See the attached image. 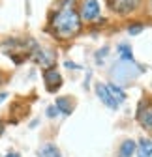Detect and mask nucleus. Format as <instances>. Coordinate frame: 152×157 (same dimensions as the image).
<instances>
[{"mask_svg":"<svg viewBox=\"0 0 152 157\" xmlns=\"http://www.w3.org/2000/svg\"><path fill=\"white\" fill-rule=\"evenodd\" d=\"M118 52H120V58L124 62H134V52H131L130 45H126V43L118 45Z\"/></svg>","mask_w":152,"mask_h":157,"instance_id":"13","label":"nucleus"},{"mask_svg":"<svg viewBox=\"0 0 152 157\" xmlns=\"http://www.w3.org/2000/svg\"><path fill=\"white\" fill-rule=\"evenodd\" d=\"M96 94L100 95V99H102V103L103 105H107L109 109H118V103L113 99V95H111V92H109V88H107V84H96Z\"/></svg>","mask_w":152,"mask_h":157,"instance_id":"7","label":"nucleus"},{"mask_svg":"<svg viewBox=\"0 0 152 157\" xmlns=\"http://www.w3.org/2000/svg\"><path fill=\"white\" fill-rule=\"evenodd\" d=\"M135 148H137V144L134 140H124L118 148V157H131L135 153Z\"/></svg>","mask_w":152,"mask_h":157,"instance_id":"9","label":"nucleus"},{"mask_svg":"<svg viewBox=\"0 0 152 157\" xmlns=\"http://www.w3.org/2000/svg\"><path fill=\"white\" fill-rule=\"evenodd\" d=\"M54 107L58 109V112H62L64 116H70L71 110H73V105H71V101H70V97H58Z\"/></svg>","mask_w":152,"mask_h":157,"instance_id":"10","label":"nucleus"},{"mask_svg":"<svg viewBox=\"0 0 152 157\" xmlns=\"http://www.w3.org/2000/svg\"><path fill=\"white\" fill-rule=\"evenodd\" d=\"M100 13H102V8L98 0H83L81 11H79V17L83 21H94V19L100 17Z\"/></svg>","mask_w":152,"mask_h":157,"instance_id":"4","label":"nucleus"},{"mask_svg":"<svg viewBox=\"0 0 152 157\" xmlns=\"http://www.w3.org/2000/svg\"><path fill=\"white\" fill-rule=\"evenodd\" d=\"M143 28H145V26H143L141 23H134V25H131V26L128 28V32H130V36H135V34H139Z\"/></svg>","mask_w":152,"mask_h":157,"instance_id":"14","label":"nucleus"},{"mask_svg":"<svg viewBox=\"0 0 152 157\" xmlns=\"http://www.w3.org/2000/svg\"><path fill=\"white\" fill-rule=\"evenodd\" d=\"M130 64H134V62H124V60H120L115 67H113V77H115L117 82L131 81V78H135V77L141 73V69H139L137 66H134V67L130 69Z\"/></svg>","mask_w":152,"mask_h":157,"instance_id":"2","label":"nucleus"},{"mask_svg":"<svg viewBox=\"0 0 152 157\" xmlns=\"http://www.w3.org/2000/svg\"><path fill=\"white\" fill-rule=\"evenodd\" d=\"M107 88H109V92H111V95H113V99H115L118 105L124 103L126 94H124V90H122L120 86H117V84H107Z\"/></svg>","mask_w":152,"mask_h":157,"instance_id":"12","label":"nucleus"},{"mask_svg":"<svg viewBox=\"0 0 152 157\" xmlns=\"http://www.w3.org/2000/svg\"><path fill=\"white\" fill-rule=\"evenodd\" d=\"M56 114H58V109H56V107H49V109H47V116H49V118H53V116H56Z\"/></svg>","mask_w":152,"mask_h":157,"instance_id":"15","label":"nucleus"},{"mask_svg":"<svg viewBox=\"0 0 152 157\" xmlns=\"http://www.w3.org/2000/svg\"><path fill=\"white\" fill-rule=\"evenodd\" d=\"M150 11H152V0H150Z\"/></svg>","mask_w":152,"mask_h":157,"instance_id":"18","label":"nucleus"},{"mask_svg":"<svg viewBox=\"0 0 152 157\" xmlns=\"http://www.w3.org/2000/svg\"><path fill=\"white\" fill-rule=\"evenodd\" d=\"M0 84H2V73H0Z\"/></svg>","mask_w":152,"mask_h":157,"instance_id":"17","label":"nucleus"},{"mask_svg":"<svg viewBox=\"0 0 152 157\" xmlns=\"http://www.w3.org/2000/svg\"><path fill=\"white\" fill-rule=\"evenodd\" d=\"M4 157H21V155H19L17 151H8V153H6Z\"/></svg>","mask_w":152,"mask_h":157,"instance_id":"16","label":"nucleus"},{"mask_svg":"<svg viewBox=\"0 0 152 157\" xmlns=\"http://www.w3.org/2000/svg\"><path fill=\"white\" fill-rule=\"evenodd\" d=\"M51 30L58 39H71L81 32V17L73 6L58 10L51 19Z\"/></svg>","mask_w":152,"mask_h":157,"instance_id":"1","label":"nucleus"},{"mask_svg":"<svg viewBox=\"0 0 152 157\" xmlns=\"http://www.w3.org/2000/svg\"><path fill=\"white\" fill-rule=\"evenodd\" d=\"M43 82L47 86L49 92H58L60 86H62V77L60 73L56 71V67H47L43 71Z\"/></svg>","mask_w":152,"mask_h":157,"instance_id":"6","label":"nucleus"},{"mask_svg":"<svg viewBox=\"0 0 152 157\" xmlns=\"http://www.w3.org/2000/svg\"><path fill=\"white\" fill-rule=\"evenodd\" d=\"M135 151H137V157H152V140L143 139L139 142V148H135Z\"/></svg>","mask_w":152,"mask_h":157,"instance_id":"11","label":"nucleus"},{"mask_svg":"<svg viewBox=\"0 0 152 157\" xmlns=\"http://www.w3.org/2000/svg\"><path fill=\"white\" fill-rule=\"evenodd\" d=\"M60 155H62V153H60L58 146H56V144H51V142L43 144L40 150H38V157H60Z\"/></svg>","mask_w":152,"mask_h":157,"instance_id":"8","label":"nucleus"},{"mask_svg":"<svg viewBox=\"0 0 152 157\" xmlns=\"http://www.w3.org/2000/svg\"><path fill=\"white\" fill-rule=\"evenodd\" d=\"M137 122L145 129L152 131V103L148 99H143L137 107Z\"/></svg>","mask_w":152,"mask_h":157,"instance_id":"5","label":"nucleus"},{"mask_svg":"<svg viewBox=\"0 0 152 157\" xmlns=\"http://www.w3.org/2000/svg\"><path fill=\"white\" fill-rule=\"evenodd\" d=\"M109 10L117 15H130L137 11V8L141 6V0H107Z\"/></svg>","mask_w":152,"mask_h":157,"instance_id":"3","label":"nucleus"}]
</instances>
